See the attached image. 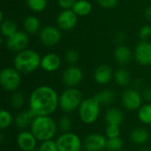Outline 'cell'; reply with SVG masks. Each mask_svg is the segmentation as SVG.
<instances>
[{"instance_id":"6da1fadb","label":"cell","mask_w":151,"mask_h":151,"mask_svg":"<svg viewBox=\"0 0 151 151\" xmlns=\"http://www.w3.org/2000/svg\"><path fill=\"white\" fill-rule=\"evenodd\" d=\"M27 109L35 117L52 116L59 109V93L50 85L37 86L27 96Z\"/></svg>"},{"instance_id":"7a4b0ae2","label":"cell","mask_w":151,"mask_h":151,"mask_svg":"<svg viewBox=\"0 0 151 151\" xmlns=\"http://www.w3.org/2000/svg\"><path fill=\"white\" fill-rule=\"evenodd\" d=\"M29 130L39 142L55 140L58 135L57 120L52 116H37L34 119Z\"/></svg>"},{"instance_id":"3957f363","label":"cell","mask_w":151,"mask_h":151,"mask_svg":"<svg viewBox=\"0 0 151 151\" xmlns=\"http://www.w3.org/2000/svg\"><path fill=\"white\" fill-rule=\"evenodd\" d=\"M42 58L34 50L26 49L15 56L13 59V67L21 74H30L41 67Z\"/></svg>"},{"instance_id":"277c9868","label":"cell","mask_w":151,"mask_h":151,"mask_svg":"<svg viewBox=\"0 0 151 151\" xmlns=\"http://www.w3.org/2000/svg\"><path fill=\"white\" fill-rule=\"evenodd\" d=\"M102 105L93 96L86 97L77 111L79 120L85 126H92L97 122L102 113Z\"/></svg>"},{"instance_id":"5b68a950","label":"cell","mask_w":151,"mask_h":151,"mask_svg":"<svg viewBox=\"0 0 151 151\" xmlns=\"http://www.w3.org/2000/svg\"><path fill=\"white\" fill-rule=\"evenodd\" d=\"M83 100V93L79 88H65L59 93V110L65 114L77 112Z\"/></svg>"},{"instance_id":"8992f818","label":"cell","mask_w":151,"mask_h":151,"mask_svg":"<svg viewBox=\"0 0 151 151\" xmlns=\"http://www.w3.org/2000/svg\"><path fill=\"white\" fill-rule=\"evenodd\" d=\"M22 83L21 73L15 67H4L0 72V85L8 93H13L19 89Z\"/></svg>"},{"instance_id":"52a82bcc","label":"cell","mask_w":151,"mask_h":151,"mask_svg":"<svg viewBox=\"0 0 151 151\" xmlns=\"http://www.w3.org/2000/svg\"><path fill=\"white\" fill-rule=\"evenodd\" d=\"M55 141L58 151L83 150V139L75 132L59 134Z\"/></svg>"},{"instance_id":"ba28073f","label":"cell","mask_w":151,"mask_h":151,"mask_svg":"<svg viewBox=\"0 0 151 151\" xmlns=\"http://www.w3.org/2000/svg\"><path fill=\"white\" fill-rule=\"evenodd\" d=\"M120 104L127 111H137L144 104L142 92L134 88H125L120 96Z\"/></svg>"},{"instance_id":"9c48e42d","label":"cell","mask_w":151,"mask_h":151,"mask_svg":"<svg viewBox=\"0 0 151 151\" xmlns=\"http://www.w3.org/2000/svg\"><path fill=\"white\" fill-rule=\"evenodd\" d=\"M84 77L82 69L76 65H69L66 67L61 75V81L65 88H78Z\"/></svg>"},{"instance_id":"30bf717a","label":"cell","mask_w":151,"mask_h":151,"mask_svg":"<svg viewBox=\"0 0 151 151\" xmlns=\"http://www.w3.org/2000/svg\"><path fill=\"white\" fill-rule=\"evenodd\" d=\"M107 137L104 134L93 132L88 134L83 139L84 151H105L107 149Z\"/></svg>"},{"instance_id":"8fae6325","label":"cell","mask_w":151,"mask_h":151,"mask_svg":"<svg viewBox=\"0 0 151 151\" xmlns=\"http://www.w3.org/2000/svg\"><path fill=\"white\" fill-rule=\"evenodd\" d=\"M15 142L19 151L36 150L39 146V141L29 129L19 131L16 135Z\"/></svg>"},{"instance_id":"7c38bea8","label":"cell","mask_w":151,"mask_h":151,"mask_svg":"<svg viewBox=\"0 0 151 151\" xmlns=\"http://www.w3.org/2000/svg\"><path fill=\"white\" fill-rule=\"evenodd\" d=\"M29 43L28 35L22 31H17L6 40V47L13 52H20L27 49Z\"/></svg>"},{"instance_id":"4fadbf2b","label":"cell","mask_w":151,"mask_h":151,"mask_svg":"<svg viewBox=\"0 0 151 151\" xmlns=\"http://www.w3.org/2000/svg\"><path fill=\"white\" fill-rule=\"evenodd\" d=\"M134 58L142 66L151 65V42L142 41L134 49Z\"/></svg>"},{"instance_id":"5bb4252c","label":"cell","mask_w":151,"mask_h":151,"mask_svg":"<svg viewBox=\"0 0 151 151\" xmlns=\"http://www.w3.org/2000/svg\"><path fill=\"white\" fill-rule=\"evenodd\" d=\"M61 39V33L56 27L47 26L44 27L40 32V40L42 43L48 47L57 45Z\"/></svg>"},{"instance_id":"9a60e30c","label":"cell","mask_w":151,"mask_h":151,"mask_svg":"<svg viewBox=\"0 0 151 151\" xmlns=\"http://www.w3.org/2000/svg\"><path fill=\"white\" fill-rule=\"evenodd\" d=\"M130 142L139 147L145 146L150 140V132L143 126H138L132 128L128 134Z\"/></svg>"},{"instance_id":"2e32d148","label":"cell","mask_w":151,"mask_h":151,"mask_svg":"<svg viewBox=\"0 0 151 151\" xmlns=\"http://www.w3.org/2000/svg\"><path fill=\"white\" fill-rule=\"evenodd\" d=\"M114 72L112 68L108 65H100L94 72V81L97 85L106 86L113 80Z\"/></svg>"},{"instance_id":"e0dca14e","label":"cell","mask_w":151,"mask_h":151,"mask_svg":"<svg viewBox=\"0 0 151 151\" xmlns=\"http://www.w3.org/2000/svg\"><path fill=\"white\" fill-rule=\"evenodd\" d=\"M35 118V114L29 109H23L14 116V127L19 131L28 130Z\"/></svg>"},{"instance_id":"ac0fdd59","label":"cell","mask_w":151,"mask_h":151,"mask_svg":"<svg viewBox=\"0 0 151 151\" xmlns=\"http://www.w3.org/2000/svg\"><path fill=\"white\" fill-rule=\"evenodd\" d=\"M104 120L106 125L122 126L125 121V114L120 108L112 105L104 111Z\"/></svg>"},{"instance_id":"d6986e66","label":"cell","mask_w":151,"mask_h":151,"mask_svg":"<svg viewBox=\"0 0 151 151\" xmlns=\"http://www.w3.org/2000/svg\"><path fill=\"white\" fill-rule=\"evenodd\" d=\"M77 14L71 9L62 11L57 19L58 26L64 30H70L73 28L78 21Z\"/></svg>"},{"instance_id":"ffe728a7","label":"cell","mask_w":151,"mask_h":151,"mask_svg":"<svg viewBox=\"0 0 151 151\" xmlns=\"http://www.w3.org/2000/svg\"><path fill=\"white\" fill-rule=\"evenodd\" d=\"M61 59L56 53H48L42 58L41 68L47 73H54L59 69Z\"/></svg>"},{"instance_id":"44dd1931","label":"cell","mask_w":151,"mask_h":151,"mask_svg":"<svg viewBox=\"0 0 151 151\" xmlns=\"http://www.w3.org/2000/svg\"><path fill=\"white\" fill-rule=\"evenodd\" d=\"M94 97L99 102L103 107H110L115 103L117 99V94L113 89L104 88L99 90L94 95Z\"/></svg>"},{"instance_id":"7402d4cb","label":"cell","mask_w":151,"mask_h":151,"mask_svg":"<svg viewBox=\"0 0 151 151\" xmlns=\"http://www.w3.org/2000/svg\"><path fill=\"white\" fill-rule=\"evenodd\" d=\"M114 58L116 60V62L121 65H125L130 63V61L132 60V57H133V53L131 51V50L125 45L119 44L114 50Z\"/></svg>"},{"instance_id":"603a6c76","label":"cell","mask_w":151,"mask_h":151,"mask_svg":"<svg viewBox=\"0 0 151 151\" xmlns=\"http://www.w3.org/2000/svg\"><path fill=\"white\" fill-rule=\"evenodd\" d=\"M113 80L115 83L120 88H127L130 85L132 81V77L130 72L126 68H119L114 72Z\"/></svg>"},{"instance_id":"cb8c5ba5","label":"cell","mask_w":151,"mask_h":151,"mask_svg":"<svg viewBox=\"0 0 151 151\" xmlns=\"http://www.w3.org/2000/svg\"><path fill=\"white\" fill-rule=\"evenodd\" d=\"M26 104H27V98L23 92L18 90L11 94L9 97V104L12 110L19 111L23 110Z\"/></svg>"},{"instance_id":"d4e9b609","label":"cell","mask_w":151,"mask_h":151,"mask_svg":"<svg viewBox=\"0 0 151 151\" xmlns=\"http://www.w3.org/2000/svg\"><path fill=\"white\" fill-rule=\"evenodd\" d=\"M136 117L143 126L151 127V103H144L136 111Z\"/></svg>"},{"instance_id":"484cf974","label":"cell","mask_w":151,"mask_h":151,"mask_svg":"<svg viewBox=\"0 0 151 151\" xmlns=\"http://www.w3.org/2000/svg\"><path fill=\"white\" fill-rule=\"evenodd\" d=\"M57 124H58L59 134L68 133L73 131V121L69 114H65V113L61 114L57 119Z\"/></svg>"},{"instance_id":"4316f807","label":"cell","mask_w":151,"mask_h":151,"mask_svg":"<svg viewBox=\"0 0 151 151\" xmlns=\"http://www.w3.org/2000/svg\"><path fill=\"white\" fill-rule=\"evenodd\" d=\"M12 125H14V117L12 113L8 109L3 108L0 111V128L2 132L9 129Z\"/></svg>"},{"instance_id":"83f0119b","label":"cell","mask_w":151,"mask_h":151,"mask_svg":"<svg viewBox=\"0 0 151 151\" xmlns=\"http://www.w3.org/2000/svg\"><path fill=\"white\" fill-rule=\"evenodd\" d=\"M78 16H87L92 11V5L88 0H78L72 9Z\"/></svg>"},{"instance_id":"f1b7e54d","label":"cell","mask_w":151,"mask_h":151,"mask_svg":"<svg viewBox=\"0 0 151 151\" xmlns=\"http://www.w3.org/2000/svg\"><path fill=\"white\" fill-rule=\"evenodd\" d=\"M24 27L28 34H35L40 27L39 19L35 16H28L24 21Z\"/></svg>"},{"instance_id":"f546056e","label":"cell","mask_w":151,"mask_h":151,"mask_svg":"<svg viewBox=\"0 0 151 151\" xmlns=\"http://www.w3.org/2000/svg\"><path fill=\"white\" fill-rule=\"evenodd\" d=\"M17 32V26L16 24L11 20V19H6L4 20L1 24V33L5 37H10L13 34Z\"/></svg>"},{"instance_id":"4dcf8cb0","label":"cell","mask_w":151,"mask_h":151,"mask_svg":"<svg viewBox=\"0 0 151 151\" xmlns=\"http://www.w3.org/2000/svg\"><path fill=\"white\" fill-rule=\"evenodd\" d=\"M121 126L118 125H106L104 128V135L107 139L121 137Z\"/></svg>"},{"instance_id":"1f68e13d","label":"cell","mask_w":151,"mask_h":151,"mask_svg":"<svg viewBox=\"0 0 151 151\" xmlns=\"http://www.w3.org/2000/svg\"><path fill=\"white\" fill-rule=\"evenodd\" d=\"M124 148V141L121 137L108 139L107 141V149L110 151H122Z\"/></svg>"},{"instance_id":"d6a6232c","label":"cell","mask_w":151,"mask_h":151,"mask_svg":"<svg viewBox=\"0 0 151 151\" xmlns=\"http://www.w3.org/2000/svg\"><path fill=\"white\" fill-rule=\"evenodd\" d=\"M47 0H27V6L34 12H42L47 6Z\"/></svg>"},{"instance_id":"836d02e7","label":"cell","mask_w":151,"mask_h":151,"mask_svg":"<svg viewBox=\"0 0 151 151\" xmlns=\"http://www.w3.org/2000/svg\"><path fill=\"white\" fill-rule=\"evenodd\" d=\"M38 151H58L57 143L55 140H50L42 142L39 143V146L37 148Z\"/></svg>"},{"instance_id":"e575fe53","label":"cell","mask_w":151,"mask_h":151,"mask_svg":"<svg viewBox=\"0 0 151 151\" xmlns=\"http://www.w3.org/2000/svg\"><path fill=\"white\" fill-rule=\"evenodd\" d=\"M80 58V55H79V52L75 50H68L66 52H65V61L70 65H75L78 60Z\"/></svg>"},{"instance_id":"d590c367","label":"cell","mask_w":151,"mask_h":151,"mask_svg":"<svg viewBox=\"0 0 151 151\" xmlns=\"http://www.w3.org/2000/svg\"><path fill=\"white\" fill-rule=\"evenodd\" d=\"M140 38L142 41H147L151 38V26L150 25H144L140 29Z\"/></svg>"},{"instance_id":"8d00e7d4","label":"cell","mask_w":151,"mask_h":151,"mask_svg":"<svg viewBox=\"0 0 151 151\" xmlns=\"http://www.w3.org/2000/svg\"><path fill=\"white\" fill-rule=\"evenodd\" d=\"M97 3L104 8L106 9H111L114 8L117 4L119 0H96Z\"/></svg>"},{"instance_id":"74e56055","label":"cell","mask_w":151,"mask_h":151,"mask_svg":"<svg viewBox=\"0 0 151 151\" xmlns=\"http://www.w3.org/2000/svg\"><path fill=\"white\" fill-rule=\"evenodd\" d=\"M58 2L61 8H63L65 10H69L71 8L73 9V5L75 4L77 0H58Z\"/></svg>"},{"instance_id":"f35d334b","label":"cell","mask_w":151,"mask_h":151,"mask_svg":"<svg viewBox=\"0 0 151 151\" xmlns=\"http://www.w3.org/2000/svg\"><path fill=\"white\" fill-rule=\"evenodd\" d=\"M141 92L144 103H151V87L144 88Z\"/></svg>"},{"instance_id":"ab89813d","label":"cell","mask_w":151,"mask_h":151,"mask_svg":"<svg viewBox=\"0 0 151 151\" xmlns=\"http://www.w3.org/2000/svg\"><path fill=\"white\" fill-rule=\"evenodd\" d=\"M134 88L138 89V90H140V89L142 90L144 88H143V81H142V79H141V78L135 79L134 81Z\"/></svg>"},{"instance_id":"60d3db41","label":"cell","mask_w":151,"mask_h":151,"mask_svg":"<svg viewBox=\"0 0 151 151\" xmlns=\"http://www.w3.org/2000/svg\"><path fill=\"white\" fill-rule=\"evenodd\" d=\"M115 40L118 42H123V41L125 40V35L123 33H118L115 36Z\"/></svg>"},{"instance_id":"b9f144b4","label":"cell","mask_w":151,"mask_h":151,"mask_svg":"<svg viewBox=\"0 0 151 151\" xmlns=\"http://www.w3.org/2000/svg\"><path fill=\"white\" fill-rule=\"evenodd\" d=\"M144 15H145L146 19H148L149 20H151V6H149L148 8H146L145 12H144Z\"/></svg>"},{"instance_id":"7bdbcfd3","label":"cell","mask_w":151,"mask_h":151,"mask_svg":"<svg viewBox=\"0 0 151 151\" xmlns=\"http://www.w3.org/2000/svg\"><path fill=\"white\" fill-rule=\"evenodd\" d=\"M137 151H151V148L143 146V147H141Z\"/></svg>"},{"instance_id":"ee69618b","label":"cell","mask_w":151,"mask_h":151,"mask_svg":"<svg viewBox=\"0 0 151 151\" xmlns=\"http://www.w3.org/2000/svg\"><path fill=\"white\" fill-rule=\"evenodd\" d=\"M122 151H130V150H123Z\"/></svg>"},{"instance_id":"f6af8a7d","label":"cell","mask_w":151,"mask_h":151,"mask_svg":"<svg viewBox=\"0 0 151 151\" xmlns=\"http://www.w3.org/2000/svg\"><path fill=\"white\" fill-rule=\"evenodd\" d=\"M34 151H38V150H34Z\"/></svg>"},{"instance_id":"bcb514c9","label":"cell","mask_w":151,"mask_h":151,"mask_svg":"<svg viewBox=\"0 0 151 151\" xmlns=\"http://www.w3.org/2000/svg\"><path fill=\"white\" fill-rule=\"evenodd\" d=\"M105 151H110V150H105Z\"/></svg>"}]
</instances>
